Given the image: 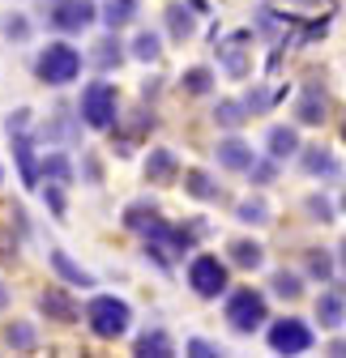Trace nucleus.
Instances as JSON below:
<instances>
[{"mask_svg": "<svg viewBox=\"0 0 346 358\" xmlns=\"http://www.w3.org/2000/svg\"><path fill=\"white\" fill-rule=\"evenodd\" d=\"M265 320H270V307H265V294H261V290L244 286V290H235V294L227 299V324H231L235 333H256Z\"/></svg>", "mask_w": 346, "mask_h": 358, "instance_id": "7ed1b4c3", "label": "nucleus"}, {"mask_svg": "<svg viewBox=\"0 0 346 358\" xmlns=\"http://www.w3.org/2000/svg\"><path fill=\"white\" fill-rule=\"evenodd\" d=\"M270 345L278 350V354H308L312 350V329L304 324V320H274L270 324Z\"/></svg>", "mask_w": 346, "mask_h": 358, "instance_id": "0eeeda50", "label": "nucleus"}, {"mask_svg": "<svg viewBox=\"0 0 346 358\" xmlns=\"http://www.w3.org/2000/svg\"><path fill=\"white\" fill-rule=\"evenodd\" d=\"M5 34H9V38H26V34H30L26 17H9V22H5Z\"/></svg>", "mask_w": 346, "mask_h": 358, "instance_id": "c9c22d12", "label": "nucleus"}, {"mask_svg": "<svg viewBox=\"0 0 346 358\" xmlns=\"http://www.w3.org/2000/svg\"><path fill=\"white\" fill-rule=\"evenodd\" d=\"M137 354H141V358H167V354H171V337H167L162 329H150V333L137 337Z\"/></svg>", "mask_w": 346, "mask_h": 358, "instance_id": "dca6fc26", "label": "nucleus"}, {"mask_svg": "<svg viewBox=\"0 0 346 358\" xmlns=\"http://www.w3.org/2000/svg\"><path fill=\"white\" fill-rule=\"evenodd\" d=\"M137 17V0H103V22L107 30H120Z\"/></svg>", "mask_w": 346, "mask_h": 358, "instance_id": "4468645a", "label": "nucleus"}, {"mask_svg": "<svg viewBox=\"0 0 346 358\" xmlns=\"http://www.w3.org/2000/svg\"><path fill=\"white\" fill-rule=\"evenodd\" d=\"M167 26H171V34H176L180 43H184V38H188V34L197 30V22H193V13H188L184 5H171V9H167Z\"/></svg>", "mask_w": 346, "mask_h": 358, "instance_id": "412c9836", "label": "nucleus"}, {"mask_svg": "<svg viewBox=\"0 0 346 358\" xmlns=\"http://www.w3.org/2000/svg\"><path fill=\"white\" fill-rule=\"evenodd\" d=\"M184 192L197 196V201H214V196H219V184H214L205 171H188L184 175Z\"/></svg>", "mask_w": 346, "mask_h": 358, "instance_id": "a211bd4d", "label": "nucleus"}, {"mask_svg": "<svg viewBox=\"0 0 346 358\" xmlns=\"http://www.w3.org/2000/svg\"><path fill=\"white\" fill-rule=\"evenodd\" d=\"M9 137H13V154H18V166H22V179H26V188H34L39 171H34V154H30V141L22 137V132H9Z\"/></svg>", "mask_w": 346, "mask_h": 358, "instance_id": "f3484780", "label": "nucleus"}, {"mask_svg": "<svg viewBox=\"0 0 346 358\" xmlns=\"http://www.w3.org/2000/svg\"><path fill=\"white\" fill-rule=\"evenodd\" d=\"M52 268H56V273H60L69 286H81V290H85V286H95V278L85 273L81 264H73V260H69V252H52Z\"/></svg>", "mask_w": 346, "mask_h": 358, "instance_id": "f8f14e48", "label": "nucleus"}, {"mask_svg": "<svg viewBox=\"0 0 346 358\" xmlns=\"http://www.w3.org/2000/svg\"><path fill=\"white\" fill-rule=\"evenodd\" d=\"M43 311H48V316H60V320H73V316H77L73 303H69L60 290H48V294H43Z\"/></svg>", "mask_w": 346, "mask_h": 358, "instance_id": "b1692460", "label": "nucleus"}, {"mask_svg": "<svg viewBox=\"0 0 346 358\" xmlns=\"http://www.w3.org/2000/svg\"><path fill=\"white\" fill-rule=\"evenodd\" d=\"M248 171H252L256 184H270V179H274V162H256V158H252V166H248Z\"/></svg>", "mask_w": 346, "mask_h": 358, "instance_id": "72a5a7b5", "label": "nucleus"}, {"mask_svg": "<svg viewBox=\"0 0 346 358\" xmlns=\"http://www.w3.org/2000/svg\"><path fill=\"white\" fill-rule=\"evenodd\" d=\"M244 107H248V115H261V111L270 107V94H265V90H248V99H244Z\"/></svg>", "mask_w": 346, "mask_h": 358, "instance_id": "473e14b6", "label": "nucleus"}, {"mask_svg": "<svg viewBox=\"0 0 346 358\" xmlns=\"http://www.w3.org/2000/svg\"><path fill=\"white\" fill-rule=\"evenodd\" d=\"M252 158H256V154H252V145H244L240 137H227V141L219 145V162H223L227 171H248V166H252Z\"/></svg>", "mask_w": 346, "mask_h": 358, "instance_id": "9b49d317", "label": "nucleus"}, {"mask_svg": "<svg viewBox=\"0 0 346 358\" xmlns=\"http://www.w3.org/2000/svg\"><path fill=\"white\" fill-rule=\"evenodd\" d=\"M342 209H346V192H342Z\"/></svg>", "mask_w": 346, "mask_h": 358, "instance_id": "ea45409f", "label": "nucleus"}, {"mask_svg": "<svg viewBox=\"0 0 346 358\" xmlns=\"http://www.w3.org/2000/svg\"><path fill=\"white\" fill-rule=\"evenodd\" d=\"M95 60H99L103 69H111V64H120V60H124V52H120V38H116V30H111V38H103V43H99Z\"/></svg>", "mask_w": 346, "mask_h": 358, "instance_id": "a878e982", "label": "nucleus"}, {"mask_svg": "<svg viewBox=\"0 0 346 358\" xmlns=\"http://www.w3.org/2000/svg\"><path fill=\"white\" fill-rule=\"evenodd\" d=\"M9 303V290H5V282H0V307H5Z\"/></svg>", "mask_w": 346, "mask_h": 358, "instance_id": "4c0bfd02", "label": "nucleus"}, {"mask_svg": "<svg viewBox=\"0 0 346 358\" xmlns=\"http://www.w3.org/2000/svg\"><path fill=\"white\" fill-rule=\"evenodd\" d=\"M209 85H214L209 69H188L184 73V90H188V94H209Z\"/></svg>", "mask_w": 346, "mask_h": 358, "instance_id": "bb28decb", "label": "nucleus"}, {"mask_svg": "<svg viewBox=\"0 0 346 358\" xmlns=\"http://www.w3.org/2000/svg\"><path fill=\"white\" fill-rule=\"evenodd\" d=\"M85 320H90L95 337L116 341V337H124V333H128V320H133V311H128V303H124V299L99 294V299H90V307H85Z\"/></svg>", "mask_w": 346, "mask_h": 358, "instance_id": "f257e3e1", "label": "nucleus"}, {"mask_svg": "<svg viewBox=\"0 0 346 358\" xmlns=\"http://www.w3.org/2000/svg\"><path fill=\"white\" fill-rule=\"evenodd\" d=\"M223 64H227V73H231V77H244V73H248L244 48H235V43H227V48H223Z\"/></svg>", "mask_w": 346, "mask_h": 358, "instance_id": "cd10ccee", "label": "nucleus"}, {"mask_svg": "<svg viewBox=\"0 0 346 358\" xmlns=\"http://www.w3.org/2000/svg\"><path fill=\"white\" fill-rule=\"evenodd\" d=\"M308 273L321 278V282L333 278V260H329V252H308Z\"/></svg>", "mask_w": 346, "mask_h": 358, "instance_id": "c85d7f7f", "label": "nucleus"}, {"mask_svg": "<svg viewBox=\"0 0 346 358\" xmlns=\"http://www.w3.org/2000/svg\"><path fill=\"white\" fill-rule=\"evenodd\" d=\"M235 217L248 222V227H265V222H270V205H265V201H244V205L235 209Z\"/></svg>", "mask_w": 346, "mask_h": 358, "instance_id": "5701e85b", "label": "nucleus"}, {"mask_svg": "<svg viewBox=\"0 0 346 358\" xmlns=\"http://www.w3.org/2000/svg\"><path fill=\"white\" fill-rule=\"evenodd\" d=\"M214 120H219L223 128H240V124L248 120V107H244V103H235V99H223L219 107H214Z\"/></svg>", "mask_w": 346, "mask_h": 358, "instance_id": "aec40b11", "label": "nucleus"}, {"mask_svg": "<svg viewBox=\"0 0 346 358\" xmlns=\"http://www.w3.org/2000/svg\"><path fill=\"white\" fill-rule=\"evenodd\" d=\"M265 145H270V158H274V162H282V158L299 154V132H295V128H286V124H278V128H270Z\"/></svg>", "mask_w": 346, "mask_h": 358, "instance_id": "9d476101", "label": "nucleus"}, {"mask_svg": "<svg viewBox=\"0 0 346 358\" xmlns=\"http://www.w3.org/2000/svg\"><path fill=\"white\" fill-rule=\"evenodd\" d=\"M81 120L90 124V128H111V120H116V85H107V81L85 85V94H81Z\"/></svg>", "mask_w": 346, "mask_h": 358, "instance_id": "39448f33", "label": "nucleus"}, {"mask_svg": "<svg viewBox=\"0 0 346 358\" xmlns=\"http://www.w3.org/2000/svg\"><path fill=\"white\" fill-rule=\"evenodd\" d=\"M270 286H274L278 299H299V294H304V282H299V273H286V268L270 278Z\"/></svg>", "mask_w": 346, "mask_h": 358, "instance_id": "4be33fe9", "label": "nucleus"}, {"mask_svg": "<svg viewBox=\"0 0 346 358\" xmlns=\"http://www.w3.org/2000/svg\"><path fill=\"white\" fill-rule=\"evenodd\" d=\"M304 171L308 175H338V158L329 154V150H304Z\"/></svg>", "mask_w": 346, "mask_h": 358, "instance_id": "6ab92c4d", "label": "nucleus"}, {"mask_svg": "<svg viewBox=\"0 0 346 358\" xmlns=\"http://www.w3.org/2000/svg\"><path fill=\"white\" fill-rule=\"evenodd\" d=\"M188 350H193L197 358H214V354H223L219 345H209V341H201V337H193V341H188Z\"/></svg>", "mask_w": 346, "mask_h": 358, "instance_id": "f704fd0d", "label": "nucleus"}, {"mask_svg": "<svg viewBox=\"0 0 346 358\" xmlns=\"http://www.w3.org/2000/svg\"><path fill=\"white\" fill-rule=\"evenodd\" d=\"M231 260H235L240 268H261L265 248H261V243H252V239H235V243H231Z\"/></svg>", "mask_w": 346, "mask_h": 358, "instance_id": "2eb2a0df", "label": "nucleus"}, {"mask_svg": "<svg viewBox=\"0 0 346 358\" xmlns=\"http://www.w3.org/2000/svg\"><path fill=\"white\" fill-rule=\"evenodd\" d=\"M325 90L321 85H308L304 94H299V103H295V120L299 124H325Z\"/></svg>", "mask_w": 346, "mask_h": 358, "instance_id": "6e6552de", "label": "nucleus"}, {"mask_svg": "<svg viewBox=\"0 0 346 358\" xmlns=\"http://www.w3.org/2000/svg\"><path fill=\"white\" fill-rule=\"evenodd\" d=\"M342 137H346V124H342Z\"/></svg>", "mask_w": 346, "mask_h": 358, "instance_id": "a19ab883", "label": "nucleus"}, {"mask_svg": "<svg viewBox=\"0 0 346 358\" xmlns=\"http://www.w3.org/2000/svg\"><path fill=\"white\" fill-rule=\"evenodd\" d=\"M338 260H342V264H346V239H342V248H338Z\"/></svg>", "mask_w": 346, "mask_h": 358, "instance_id": "58836bf2", "label": "nucleus"}, {"mask_svg": "<svg viewBox=\"0 0 346 358\" xmlns=\"http://www.w3.org/2000/svg\"><path fill=\"white\" fill-rule=\"evenodd\" d=\"M171 175H176V154H171V150H150L146 179H150V184H167Z\"/></svg>", "mask_w": 346, "mask_h": 358, "instance_id": "ddd939ff", "label": "nucleus"}, {"mask_svg": "<svg viewBox=\"0 0 346 358\" xmlns=\"http://www.w3.org/2000/svg\"><path fill=\"white\" fill-rule=\"evenodd\" d=\"M5 337H9V345H18V350H30V345H34V333H30L26 324H9Z\"/></svg>", "mask_w": 346, "mask_h": 358, "instance_id": "2f4dec72", "label": "nucleus"}, {"mask_svg": "<svg viewBox=\"0 0 346 358\" xmlns=\"http://www.w3.org/2000/svg\"><path fill=\"white\" fill-rule=\"evenodd\" d=\"M158 52H162V48H158V34L141 30V34L133 38V56H137V60H146V64H150V60H158Z\"/></svg>", "mask_w": 346, "mask_h": 358, "instance_id": "393cba45", "label": "nucleus"}, {"mask_svg": "<svg viewBox=\"0 0 346 358\" xmlns=\"http://www.w3.org/2000/svg\"><path fill=\"white\" fill-rule=\"evenodd\" d=\"M43 175L56 179V184H69V179H73V166H69L64 158H48V162H43Z\"/></svg>", "mask_w": 346, "mask_h": 358, "instance_id": "c756f323", "label": "nucleus"}, {"mask_svg": "<svg viewBox=\"0 0 346 358\" xmlns=\"http://www.w3.org/2000/svg\"><path fill=\"white\" fill-rule=\"evenodd\" d=\"M48 17H52V26H56V30L77 34V30H85V26L99 17V9H95V0H52Z\"/></svg>", "mask_w": 346, "mask_h": 358, "instance_id": "423d86ee", "label": "nucleus"}, {"mask_svg": "<svg viewBox=\"0 0 346 358\" xmlns=\"http://www.w3.org/2000/svg\"><path fill=\"white\" fill-rule=\"evenodd\" d=\"M188 286L201 299H219L227 290V264L219 256H193V264H188Z\"/></svg>", "mask_w": 346, "mask_h": 358, "instance_id": "20e7f679", "label": "nucleus"}, {"mask_svg": "<svg viewBox=\"0 0 346 358\" xmlns=\"http://www.w3.org/2000/svg\"><path fill=\"white\" fill-rule=\"evenodd\" d=\"M317 320H321V329H342V320H346V294L342 290H325L317 299Z\"/></svg>", "mask_w": 346, "mask_h": 358, "instance_id": "1a4fd4ad", "label": "nucleus"}, {"mask_svg": "<svg viewBox=\"0 0 346 358\" xmlns=\"http://www.w3.org/2000/svg\"><path fill=\"white\" fill-rule=\"evenodd\" d=\"M304 209L312 213V222H333V205H329L325 196H308V201H304Z\"/></svg>", "mask_w": 346, "mask_h": 358, "instance_id": "7c9ffc66", "label": "nucleus"}, {"mask_svg": "<svg viewBox=\"0 0 346 358\" xmlns=\"http://www.w3.org/2000/svg\"><path fill=\"white\" fill-rule=\"evenodd\" d=\"M26 124H30V111H13L5 128H9V132H26Z\"/></svg>", "mask_w": 346, "mask_h": 358, "instance_id": "e433bc0d", "label": "nucleus"}, {"mask_svg": "<svg viewBox=\"0 0 346 358\" xmlns=\"http://www.w3.org/2000/svg\"><path fill=\"white\" fill-rule=\"evenodd\" d=\"M34 73H39V81H48V85H69L81 73V56H77V48H69V43H48V48L39 52Z\"/></svg>", "mask_w": 346, "mask_h": 358, "instance_id": "f03ea898", "label": "nucleus"}]
</instances>
